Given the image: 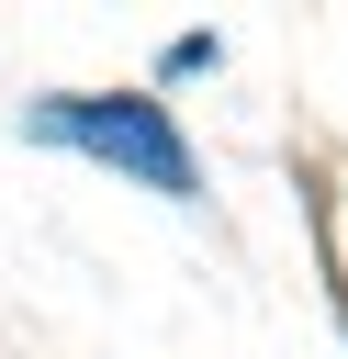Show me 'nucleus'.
<instances>
[{
    "instance_id": "1",
    "label": "nucleus",
    "mask_w": 348,
    "mask_h": 359,
    "mask_svg": "<svg viewBox=\"0 0 348 359\" xmlns=\"http://www.w3.org/2000/svg\"><path fill=\"white\" fill-rule=\"evenodd\" d=\"M34 135H67V146L135 168L146 191H191V146H180V123H168L157 101H45Z\"/></svg>"
}]
</instances>
